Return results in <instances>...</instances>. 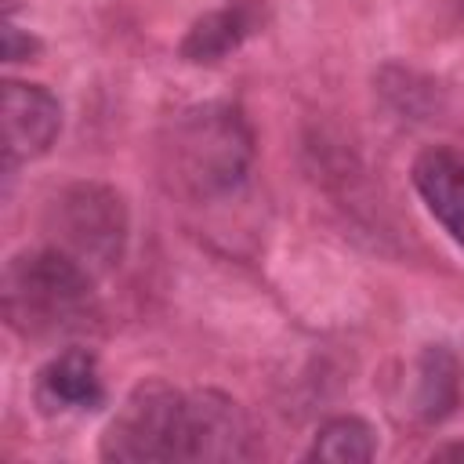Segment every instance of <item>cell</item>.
Instances as JSON below:
<instances>
[{
  "instance_id": "1",
  "label": "cell",
  "mask_w": 464,
  "mask_h": 464,
  "mask_svg": "<svg viewBox=\"0 0 464 464\" xmlns=\"http://www.w3.org/2000/svg\"><path fill=\"white\" fill-rule=\"evenodd\" d=\"M246 417L218 392H174L163 381L138 384L102 435L109 460H239L246 453Z\"/></svg>"
},
{
  "instance_id": "2",
  "label": "cell",
  "mask_w": 464,
  "mask_h": 464,
  "mask_svg": "<svg viewBox=\"0 0 464 464\" xmlns=\"http://www.w3.org/2000/svg\"><path fill=\"white\" fill-rule=\"evenodd\" d=\"M4 315L25 337H65L94 319L91 268L58 246L25 250L4 272Z\"/></svg>"
},
{
  "instance_id": "3",
  "label": "cell",
  "mask_w": 464,
  "mask_h": 464,
  "mask_svg": "<svg viewBox=\"0 0 464 464\" xmlns=\"http://www.w3.org/2000/svg\"><path fill=\"white\" fill-rule=\"evenodd\" d=\"M174 188L207 199L236 188L250 167V127L232 105H199L174 120L163 145Z\"/></svg>"
},
{
  "instance_id": "4",
  "label": "cell",
  "mask_w": 464,
  "mask_h": 464,
  "mask_svg": "<svg viewBox=\"0 0 464 464\" xmlns=\"http://www.w3.org/2000/svg\"><path fill=\"white\" fill-rule=\"evenodd\" d=\"M54 228L58 250H65L80 265H112L120 257L127 232L120 196L98 185H76L54 207Z\"/></svg>"
},
{
  "instance_id": "5",
  "label": "cell",
  "mask_w": 464,
  "mask_h": 464,
  "mask_svg": "<svg viewBox=\"0 0 464 464\" xmlns=\"http://www.w3.org/2000/svg\"><path fill=\"white\" fill-rule=\"evenodd\" d=\"M0 112H4V160L7 163H25V160L44 156L62 127L58 98L36 83L7 80Z\"/></svg>"
},
{
  "instance_id": "6",
  "label": "cell",
  "mask_w": 464,
  "mask_h": 464,
  "mask_svg": "<svg viewBox=\"0 0 464 464\" xmlns=\"http://www.w3.org/2000/svg\"><path fill=\"white\" fill-rule=\"evenodd\" d=\"M105 399L98 362L87 348H65L36 377V402L44 413H76L94 410Z\"/></svg>"
},
{
  "instance_id": "7",
  "label": "cell",
  "mask_w": 464,
  "mask_h": 464,
  "mask_svg": "<svg viewBox=\"0 0 464 464\" xmlns=\"http://www.w3.org/2000/svg\"><path fill=\"white\" fill-rule=\"evenodd\" d=\"M413 185L439 225L464 246V156L453 149H424L413 163Z\"/></svg>"
},
{
  "instance_id": "8",
  "label": "cell",
  "mask_w": 464,
  "mask_h": 464,
  "mask_svg": "<svg viewBox=\"0 0 464 464\" xmlns=\"http://www.w3.org/2000/svg\"><path fill=\"white\" fill-rule=\"evenodd\" d=\"M261 18H265V7L257 0H236L221 11H210L188 29L181 54L188 62H218L228 51H236L250 33H257Z\"/></svg>"
},
{
  "instance_id": "9",
  "label": "cell",
  "mask_w": 464,
  "mask_h": 464,
  "mask_svg": "<svg viewBox=\"0 0 464 464\" xmlns=\"http://www.w3.org/2000/svg\"><path fill=\"white\" fill-rule=\"evenodd\" d=\"M457 392H460V381H457V362H453V355H450L442 344L424 348V355H420V362H417V384H413L417 413H420L424 420H442L446 413H453Z\"/></svg>"
},
{
  "instance_id": "10",
  "label": "cell",
  "mask_w": 464,
  "mask_h": 464,
  "mask_svg": "<svg viewBox=\"0 0 464 464\" xmlns=\"http://www.w3.org/2000/svg\"><path fill=\"white\" fill-rule=\"evenodd\" d=\"M308 457L334 460V464H362L373 457V431L359 417H334L319 428Z\"/></svg>"
},
{
  "instance_id": "11",
  "label": "cell",
  "mask_w": 464,
  "mask_h": 464,
  "mask_svg": "<svg viewBox=\"0 0 464 464\" xmlns=\"http://www.w3.org/2000/svg\"><path fill=\"white\" fill-rule=\"evenodd\" d=\"M29 51H36V40H33V36H29V40H22V36H18V29H14V25H7L4 54H7L11 62H22V58H29Z\"/></svg>"
},
{
  "instance_id": "12",
  "label": "cell",
  "mask_w": 464,
  "mask_h": 464,
  "mask_svg": "<svg viewBox=\"0 0 464 464\" xmlns=\"http://www.w3.org/2000/svg\"><path fill=\"white\" fill-rule=\"evenodd\" d=\"M435 457H464V446H446V450H439Z\"/></svg>"
}]
</instances>
